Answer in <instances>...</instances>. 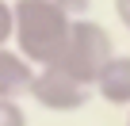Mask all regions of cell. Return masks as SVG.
I'll use <instances>...</instances> for the list:
<instances>
[{
  "label": "cell",
  "mask_w": 130,
  "mask_h": 126,
  "mask_svg": "<svg viewBox=\"0 0 130 126\" xmlns=\"http://www.w3.org/2000/svg\"><path fill=\"white\" fill-rule=\"evenodd\" d=\"M15 50L35 69H46L61 57L73 31V15L54 0H15Z\"/></svg>",
  "instance_id": "1"
},
{
  "label": "cell",
  "mask_w": 130,
  "mask_h": 126,
  "mask_svg": "<svg viewBox=\"0 0 130 126\" xmlns=\"http://www.w3.org/2000/svg\"><path fill=\"white\" fill-rule=\"evenodd\" d=\"M111 57H115L111 34H107L100 23H92V19H73L69 42H65L61 57L54 61V69L69 73L73 80H80V84H88V88H96V77H100V69L107 65ZM46 69H50V65H46Z\"/></svg>",
  "instance_id": "2"
},
{
  "label": "cell",
  "mask_w": 130,
  "mask_h": 126,
  "mask_svg": "<svg viewBox=\"0 0 130 126\" xmlns=\"http://www.w3.org/2000/svg\"><path fill=\"white\" fill-rule=\"evenodd\" d=\"M92 88L73 80L69 73H61V69H38L35 73V84H31V99L42 103L46 111H57V115H69V111H80L88 103Z\"/></svg>",
  "instance_id": "3"
},
{
  "label": "cell",
  "mask_w": 130,
  "mask_h": 126,
  "mask_svg": "<svg viewBox=\"0 0 130 126\" xmlns=\"http://www.w3.org/2000/svg\"><path fill=\"white\" fill-rule=\"evenodd\" d=\"M35 65L19 53V50H0V96L4 99H19V96H31V84H35Z\"/></svg>",
  "instance_id": "4"
},
{
  "label": "cell",
  "mask_w": 130,
  "mask_h": 126,
  "mask_svg": "<svg viewBox=\"0 0 130 126\" xmlns=\"http://www.w3.org/2000/svg\"><path fill=\"white\" fill-rule=\"evenodd\" d=\"M96 92L115 103V107H130V53H115L96 77Z\"/></svg>",
  "instance_id": "5"
},
{
  "label": "cell",
  "mask_w": 130,
  "mask_h": 126,
  "mask_svg": "<svg viewBox=\"0 0 130 126\" xmlns=\"http://www.w3.org/2000/svg\"><path fill=\"white\" fill-rule=\"evenodd\" d=\"M0 126H27V111L19 107V99L0 96Z\"/></svg>",
  "instance_id": "6"
},
{
  "label": "cell",
  "mask_w": 130,
  "mask_h": 126,
  "mask_svg": "<svg viewBox=\"0 0 130 126\" xmlns=\"http://www.w3.org/2000/svg\"><path fill=\"white\" fill-rule=\"evenodd\" d=\"M15 38V8L8 0H0V50Z\"/></svg>",
  "instance_id": "7"
},
{
  "label": "cell",
  "mask_w": 130,
  "mask_h": 126,
  "mask_svg": "<svg viewBox=\"0 0 130 126\" xmlns=\"http://www.w3.org/2000/svg\"><path fill=\"white\" fill-rule=\"evenodd\" d=\"M54 4H57V8H65L69 15H80V12H88L92 0H54Z\"/></svg>",
  "instance_id": "8"
},
{
  "label": "cell",
  "mask_w": 130,
  "mask_h": 126,
  "mask_svg": "<svg viewBox=\"0 0 130 126\" xmlns=\"http://www.w3.org/2000/svg\"><path fill=\"white\" fill-rule=\"evenodd\" d=\"M115 12H119V19H122V27L130 31V0H115Z\"/></svg>",
  "instance_id": "9"
},
{
  "label": "cell",
  "mask_w": 130,
  "mask_h": 126,
  "mask_svg": "<svg viewBox=\"0 0 130 126\" xmlns=\"http://www.w3.org/2000/svg\"><path fill=\"white\" fill-rule=\"evenodd\" d=\"M126 126H130V115H126Z\"/></svg>",
  "instance_id": "10"
}]
</instances>
